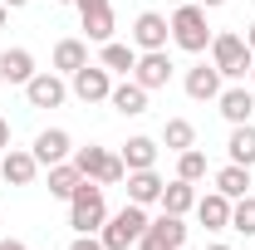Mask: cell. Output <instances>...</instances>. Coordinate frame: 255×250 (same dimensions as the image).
<instances>
[{
	"instance_id": "cell-1",
	"label": "cell",
	"mask_w": 255,
	"mask_h": 250,
	"mask_svg": "<svg viewBox=\"0 0 255 250\" xmlns=\"http://www.w3.org/2000/svg\"><path fill=\"white\" fill-rule=\"evenodd\" d=\"M103 221H108V206H103V187L84 177V182L74 187V196H69V226H74L79 236H94V231H103Z\"/></svg>"
},
{
	"instance_id": "cell-2",
	"label": "cell",
	"mask_w": 255,
	"mask_h": 250,
	"mask_svg": "<svg viewBox=\"0 0 255 250\" xmlns=\"http://www.w3.org/2000/svg\"><path fill=\"white\" fill-rule=\"evenodd\" d=\"M167 25H172V44H177V49H187V54L211 49V25H206V10H201L196 0L177 5V15H172Z\"/></svg>"
},
{
	"instance_id": "cell-3",
	"label": "cell",
	"mask_w": 255,
	"mask_h": 250,
	"mask_svg": "<svg viewBox=\"0 0 255 250\" xmlns=\"http://www.w3.org/2000/svg\"><path fill=\"white\" fill-rule=\"evenodd\" d=\"M211 64L221 69V79H246V74H251V64H255L246 34H236V30L211 34Z\"/></svg>"
},
{
	"instance_id": "cell-4",
	"label": "cell",
	"mask_w": 255,
	"mask_h": 250,
	"mask_svg": "<svg viewBox=\"0 0 255 250\" xmlns=\"http://www.w3.org/2000/svg\"><path fill=\"white\" fill-rule=\"evenodd\" d=\"M147 231V206H137V201H128L118 216L103 221V231H98V241H103V250H128L137 246V236Z\"/></svg>"
},
{
	"instance_id": "cell-5",
	"label": "cell",
	"mask_w": 255,
	"mask_h": 250,
	"mask_svg": "<svg viewBox=\"0 0 255 250\" xmlns=\"http://www.w3.org/2000/svg\"><path fill=\"white\" fill-rule=\"evenodd\" d=\"M69 162L79 167V177H89V182H98V187H113V182H123V177H128L123 157L103 152V147H74Z\"/></svg>"
},
{
	"instance_id": "cell-6",
	"label": "cell",
	"mask_w": 255,
	"mask_h": 250,
	"mask_svg": "<svg viewBox=\"0 0 255 250\" xmlns=\"http://www.w3.org/2000/svg\"><path fill=\"white\" fill-rule=\"evenodd\" d=\"M187 241V226L182 216H172V211H162L157 221H147V231L137 236V250H177Z\"/></svg>"
},
{
	"instance_id": "cell-7",
	"label": "cell",
	"mask_w": 255,
	"mask_h": 250,
	"mask_svg": "<svg viewBox=\"0 0 255 250\" xmlns=\"http://www.w3.org/2000/svg\"><path fill=\"white\" fill-rule=\"evenodd\" d=\"M79 5V20H84V34L94 44H108L113 39V0H74Z\"/></svg>"
},
{
	"instance_id": "cell-8",
	"label": "cell",
	"mask_w": 255,
	"mask_h": 250,
	"mask_svg": "<svg viewBox=\"0 0 255 250\" xmlns=\"http://www.w3.org/2000/svg\"><path fill=\"white\" fill-rule=\"evenodd\" d=\"M132 79L152 94V89H167V79H172V59H167V49H142L137 64H132Z\"/></svg>"
},
{
	"instance_id": "cell-9",
	"label": "cell",
	"mask_w": 255,
	"mask_h": 250,
	"mask_svg": "<svg viewBox=\"0 0 255 250\" xmlns=\"http://www.w3.org/2000/svg\"><path fill=\"white\" fill-rule=\"evenodd\" d=\"M69 79H74V94L84 98V103H103V98L113 94V79H108L103 64H84V69H74Z\"/></svg>"
},
{
	"instance_id": "cell-10",
	"label": "cell",
	"mask_w": 255,
	"mask_h": 250,
	"mask_svg": "<svg viewBox=\"0 0 255 250\" xmlns=\"http://www.w3.org/2000/svg\"><path fill=\"white\" fill-rule=\"evenodd\" d=\"M34 172H39V157L25 152V147H5V157H0V177L10 182V187H30Z\"/></svg>"
},
{
	"instance_id": "cell-11",
	"label": "cell",
	"mask_w": 255,
	"mask_h": 250,
	"mask_svg": "<svg viewBox=\"0 0 255 250\" xmlns=\"http://www.w3.org/2000/svg\"><path fill=\"white\" fill-rule=\"evenodd\" d=\"M167 39H172V25L162 20L157 10H142L137 25H132V44L137 49H167Z\"/></svg>"
},
{
	"instance_id": "cell-12",
	"label": "cell",
	"mask_w": 255,
	"mask_h": 250,
	"mask_svg": "<svg viewBox=\"0 0 255 250\" xmlns=\"http://www.w3.org/2000/svg\"><path fill=\"white\" fill-rule=\"evenodd\" d=\"M34 157H39V167H54V162H69L74 157V142H69V132L64 127H44L39 137H34Z\"/></svg>"
},
{
	"instance_id": "cell-13",
	"label": "cell",
	"mask_w": 255,
	"mask_h": 250,
	"mask_svg": "<svg viewBox=\"0 0 255 250\" xmlns=\"http://www.w3.org/2000/svg\"><path fill=\"white\" fill-rule=\"evenodd\" d=\"M64 79L59 74H34L30 84H25V98H30V108H59L64 103Z\"/></svg>"
},
{
	"instance_id": "cell-14",
	"label": "cell",
	"mask_w": 255,
	"mask_h": 250,
	"mask_svg": "<svg viewBox=\"0 0 255 250\" xmlns=\"http://www.w3.org/2000/svg\"><path fill=\"white\" fill-rule=\"evenodd\" d=\"M216 103H221V118L231 127H236V123H251V113H255V94H251V89H241V84H236V89H221Z\"/></svg>"
},
{
	"instance_id": "cell-15",
	"label": "cell",
	"mask_w": 255,
	"mask_h": 250,
	"mask_svg": "<svg viewBox=\"0 0 255 250\" xmlns=\"http://www.w3.org/2000/svg\"><path fill=\"white\" fill-rule=\"evenodd\" d=\"M162 182L152 167H142V172H128V201H137V206H152V201H162Z\"/></svg>"
},
{
	"instance_id": "cell-16",
	"label": "cell",
	"mask_w": 255,
	"mask_h": 250,
	"mask_svg": "<svg viewBox=\"0 0 255 250\" xmlns=\"http://www.w3.org/2000/svg\"><path fill=\"white\" fill-rule=\"evenodd\" d=\"M108 103H113L123 118H137V113H147V89H142L137 79H128V84H113Z\"/></svg>"
},
{
	"instance_id": "cell-17",
	"label": "cell",
	"mask_w": 255,
	"mask_h": 250,
	"mask_svg": "<svg viewBox=\"0 0 255 250\" xmlns=\"http://www.w3.org/2000/svg\"><path fill=\"white\" fill-rule=\"evenodd\" d=\"M187 94L196 103H206V98H221V69L216 64H196L187 74Z\"/></svg>"
},
{
	"instance_id": "cell-18",
	"label": "cell",
	"mask_w": 255,
	"mask_h": 250,
	"mask_svg": "<svg viewBox=\"0 0 255 250\" xmlns=\"http://www.w3.org/2000/svg\"><path fill=\"white\" fill-rule=\"evenodd\" d=\"M196 216H201L206 231H226V226H231V196H221V191L196 196Z\"/></svg>"
},
{
	"instance_id": "cell-19",
	"label": "cell",
	"mask_w": 255,
	"mask_h": 250,
	"mask_svg": "<svg viewBox=\"0 0 255 250\" xmlns=\"http://www.w3.org/2000/svg\"><path fill=\"white\" fill-rule=\"evenodd\" d=\"M0 79L5 84H30L34 79V54L30 49H5L0 54Z\"/></svg>"
},
{
	"instance_id": "cell-20",
	"label": "cell",
	"mask_w": 255,
	"mask_h": 250,
	"mask_svg": "<svg viewBox=\"0 0 255 250\" xmlns=\"http://www.w3.org/2000/svg\"><path fill=\"white\" fill-rule=\"evenodd\" d=\"M162 211H172V216H187V211H196V182H167L162 187Z\"/></svg>"
},
{
	"instance_id": "cell-21",
	"label": "cell",
	"mask_w": 255,
	"mask_h": 250,
	"mask_svg": "<svg viewBox=\"0 0 255 250\" xmlns=\"http://www.w3.org/2000/svg\"><path fill=\"white\" fill-rule=\"evenodd\" d=\"M226 152H231L236 167H255V127H251V123H236V127H231Z\"/></svg>"
},
{
	"instance_id": "cell-22",
	"label": "cell",
	"mask_w": 255,
	"mask_h": 250,
	"mask_svg": "<svg viewBox=\"0 0 255 250\" xmlns=\"http://www.w3.org/2000/svg\"><path fill=\"white\" fill-rule=\"evenodd\" d=\"M123 167H128V172L157 167V142H152V137H128V142H123Z\"/></svg>"
},
{
	"instance_id": "cell-23",
	"label": "cell",
	"mask_w": 255,
	"mask_h": 250,
	"mask_svg": "<svg viewBox=\"0 0 255 250\" xmlns=\"http://www.w3.org/2000/svg\"><path fill=\"white\" fill-rule=\"evenodd\" d=\"M216 191H221V196H231V201H241V196L251 191V167H236V162H231V167H221V172H216Z\"/></svg>"
},
{
	"instance_id": "cell-24",
	"label": "cell",
	"mask_w": 255,
	"mask_h": 250,
	"mask_svg": "<svg viewBox=\"0 0 255 250\" xmlns=\"http://www.w3.org/2000/svg\"><path fill=\"white\" fill-rule=\"evenodd\" d=\"M89 64V44L84 39H59L54 44V69L59 74H74V69H84Z\"/></svg>"
},
{
	"instance_id": "cell-25",
	"label": "cell",
	"mask_w": 255,
	"mask_h": 250,
	"mask_svg": "<svg viewBox=\"0 0 255 250\" xmlns=\"http://www.w3.org/2000/svg\"><path fill=\"white\" fill-rule=\"evenodd\" d=\"M162 142H167V152H187V147H196V127H191L187 118H167Z\"/></svg>"
},
{
	"instance_id": "cell-26",
	"label": "cell",
	"mask_w": 255,
	"mask_h": 250,
	"mask_svg": "<svg viewBox=\"0 0 255 250\" xmlns=\"http://www.w3.org/2000/svg\"><path fill=\"white\" fill-rule=\"evenodd\" d=\"M79 182H84V177H79L74 162H54V167H49V196H64V201H69Z\"/></svg>"
},
{
	"instance_id": "cell-27",
	"label": "cell",
	"mask_w": 255,
	"mask_h": 250,
	"mask_svg": "<svg viewBox=\"0 0 255 250\" xmlns=\"http://www.w3.org/2000/svg\"><path fill=\"white\" fill-rule=\"evenodd\" d=\"M132 64H137V49L132 44H118V39L103 44V69L108 74H132Z\"/></svg>"
},
{
	"instance_id": "cell-28",
	"label": "cell",
	"mask_w": 255,
	"mask_h": 250,
	"mask_svg": "<svg viewBox=\"0 0 255 250\" xmlns=\"http://www.w3.org/2000/svg\"><path fill=\"white\" fill-rule=\"evenodd\" d=\"M231 231L255 236V196H251V191H246L241 201H231Z\"/></svg>"
},
{
	"instance_id": "cell-29",
	"label": "cell",
	"mask_w": 255,
	"mask_h": 250,
	"mask_svg": "<svg viewBox=\"0 0 255 250\" xmlns=\"http://www.w3.org/2000/svg\"><path fill=\"white\" fill-rule=\"evenodd\" d=\"M177 177H182V182H201V177H206V152H196V147L177 152Z\"/></svg>"
},
{
	"instance_id": "cell-30",
	"label": "cell",
	"mask_w": 255,
	"mask_h": 250,
	"mask_svg": "<svg viewBox=\"0 0 255 250\" xmlns=\"http://www.w3.org/2000/svg\"><path fill=\"white\" fill-rule=\"evenodd\" d=\"M69 250H103V241H98V236H79Z\"/></svg>"
},
{
	"instance_id": "cell-31",
	"label": "cell",
	"mask_w": 255,
	"mask_h": 250,
	"mask_svg": "<svg viewBox=\"0 0 255 250\" xmlns=\"http://www.w3.org/2000/svg\"><path fill=\"white\" fill-rule=\"evenodd\" d=\"M5 147H10V123L0 118V152H5Z\"/></svg>"
},
{
	"instance_id": "cell-32",
	"label": "cell",
	"mask_w": 255,
	"mask_h": 250,
	"mask_svg": "<svg viewBox=\"0 0 255 250\" xmlns=\"http://www.w3.org/2000/svg\"><path fill=\"white\" fill-rule=\"evenodd\" d=\"M0 250H30V246H20V241H0Z\"/></svg>"
},
{
	"instance_id": "cell-33",
	"label": "cell",
	"mask_w": 255,
	"mask_h": 250,
	"mask_svg": "<svg viewBox=\"0 0 255 250\" xmlns=\"http://www.w3.org/2000/svg\"><path fill=\"white\" fill-rule=\"evenodd\" d=\"M246 44H251V54H255V20H251V30H246Z\"/></svg>"
},
{
	"instance_id": "cell-34",
	"label": "cell",
	"mask_w": 255,
	"mask_h": 250,
	"mask_svg": "<svg viewBox=\"0 0 255 250\" xmlns=\"http://www.w3.org/2000/svg\"><path fill=\"white\" fill-rule=\"evenodd\" d=\"M196 5H201V10H216V5H226V0H196Z\"/></svg>"
},
{
	"instance_id": "cell-35",
	"label": "cell",
	"mask_w": 255,
	"mask_h": 250,
	"mask_svg": "<svg viewBox=\"0 0 255 250\" xmlns=\"http://www.w3.org/2000/svg\"><path fill=\"white\" fill-rule=\"evenodd\" d=\"M5 5H10V10H25V5H30V0H5Z\"/></svg>"
},
{
	"instance_id": "cell-36",
	"label": "cell",
	"mask_w": 255,
	"mask_h": 250,
	"mask_svg": "<svg viewBox=\"0 0 255 250\" xmlns=\"http://www.w3.org/2000/svg\"><path fill=\"white\" fill-rule=\"evenodd\" d=\"M5 15H10V5H5V0H0V30H5Z\"/></svg>"
},
{
	"instance_id": "cell-37",
	"label": "cell",
	"mask_w": 255,
	"mask_h": 250,
	"mask_svg": "<svg viewBox=\"0 0 255 250\" xmlns=\"http://www.w3.org/2000/svg\"><path fill=\"white\" fill-rule=\"evenodd\" d=\"M206 250H231V246H206Z\"/></svg>"
},
{
	"instance_id": "cell-38",
	"label": "cell",
	"mask_w": 255,
	"mask_h": 250,
	"mask_svg": "<svg viewBox=\"0 0 255 250\" xmlns=\"http://www.w3.org/2000/svg\"><path fill=\"white\" fill-rule=\"evenodd\" d=\"M167 5H187V0H167Z\"/></svg>"
},
{
	"instance_id": "cell-39",
	"label": "cell",
	"mask_w": 255,
	"mask_h": 250,
	"mask_svg": "<svg viewBox=\"0 0 255 250\" xmlns=\"http://www.w3.org/2000/svg\"><path fill=\"white\" fill-rule=\"evenodd\" d=\"M59 5H74V0H59Z\"/></svg>"
},
{
	"instance_id": "cell-40",
	"label": "cell",
	"mask_w": 255,
	"mask_h": 250,
	"mask_svg": "<svg viewBox=\"0 0 255 250\" xmlns=\"http://www.w3.org/2000/svg\"><path fill=\"white\" fill-rule=\"evenodd\" d=\"M251 79H255V64H251Z\"/></svg>"
},
{
	"instance_id": "cell-41",
	"label": "cell",
	"mask_w": 255,
	"mask_h": 250,
	"mask_svg": "<svg viewBox=\"0 0 255 250\" xmlns=\"http://www.w3.org/2000/svg\"><path fill=\"white\" fill-rule=\"evenodd\" d=\"M177 250H182V246H177Z\"/></svg>"
}]
</instances>
